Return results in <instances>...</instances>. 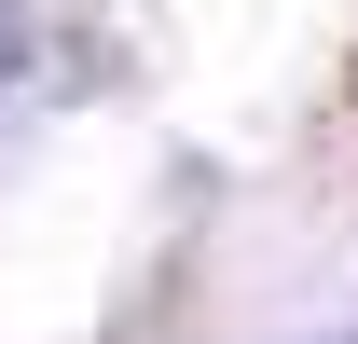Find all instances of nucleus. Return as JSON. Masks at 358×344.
I'll use <instances>...</instances> for the list:
<instances>
[{
    "instance_id": "2",
    "label": "nucleus",
    "mask_w": 358,
    "mask_h": 344,
    "mask_svg": "<svg viewBox=\"0 0 358 344\" xmlns=\"http://www.w3.org/2000/svg\"><path fill=\"white\" fill-rule=\"evenodd\" d=\"M345 344H358V331H345Z\"/></svg>"
},
{
    "instance_id": "1",
    "label": "nucleus",
    "mask_w": 358,
    "mask_h": 344,
    "mask_svg": "<svg viewBox=\"0 0 358 344\" xmlns=\"http://www.w3.org/2000/svg\"><path fill=\"white\" fill-rule=\"evenodd\" d=\"M28 69V0H0V83Z\"/></svg>"
}]
</instances>
